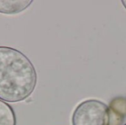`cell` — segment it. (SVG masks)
I'll return each instance as SVG.
<instances>
[{
    "label": "cell",
    "mask_w": 126,
    "mask_h": 125,
    "mask_svg": "<svg viewBox=\"0 0 126 125\" xmlns=\"http://www.w3.org/2000/svg\"></svg>",
    "instance_id": "obj_6"
},
{
    "label": "cell",
    "mask_w": 126,
    "mask_h": 125,
    "mask_svg": "<svg viewBox=\"0 0 126 125\" xmlns=\"http://www.w3.org/2000/svg\"><path fill=\"white\" fill-rule=\"evenodd\" d=\"M37 72L32 61L21 51L0 46V99L10 103L26 100L37 85Z\"/></svg>",
    "instance_id": "obj_1"
},
{
    "label": "cell",
    "mask_w": 126,
    "mask_h": 125,
    "mask_svg": "<svg viewBox=\"0 0 126 125\" xmlns=\"http://www.w3.org/2000/svg\"><path fill=\"white\" fill-rule=\"evenodd\" d=\"M31 0H0V13L14 15L27 9L32 4Z\"/></svg>",
    "instance_id": "obj_3"
},
{
    "label": "cell",
    "mask_w": 126,
    "mask_h": 125,
    "mask_svg": "<svg viewBox=\"0 0 126 125\" xmlns=\"http://www.w3.org/2000/svg\"><path fill=\"white\" fill-rule=\"evenodd\" d=\"M0 125H16V116L13 108L0 99Z\"/></svg>",
    "instance_id": "obj_4"
},
{
    "label": "cell",
    "mask_w": 126,
    "mask_h": 125,
    "mask_svg": "<svg viewBox=\"0 0 126 125\" xmlns=\"http://www.w3.org/2000/svg\"><path fill=\"white\" fill-rule=\"evenodd\" d=\"M110 108L97 99H87L80 102L72 116V125H110Z\"/></svg>",
    "instance_id": "obj_2"
},
{
    "label": "cell",
    "mask_w": 126,
    "mask_h": 125,
    "mask_svg": "<svg viewBox=\"0 0 126 125\" xmlns=\"http://www.w3.org/2000/svg\"><path fill=\"white\" fill-rule=\"evenodd\" d=\"M122 3H123V5L124 6V7L126 9V0H123Z\"/></svg>",
    "instance_id": "obj_5"
}]
</instances>
